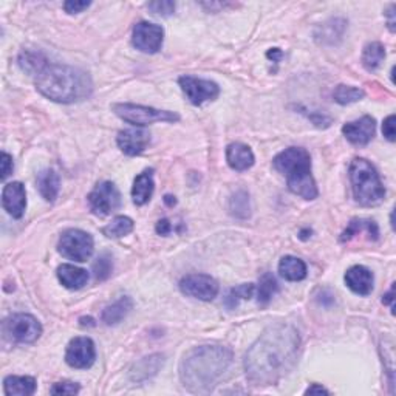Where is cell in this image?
I'll return each instance as SVG.
<instances>
[{"mask_svg":"<svg viewBox=\"0 0 396 396\" xmlns=\"http://www.w3.org/2000/svg\"><path fill=\"white\" fill-rule=\"evenodd\" d=\"M300 337L293 325L268 327L251 345L245 358L246 378L252 386H274L291 372L297 360Z\"/></svg>","mask_w":396,"mask_h":396,"instance_id":"obj_1","label":"cell"},{"mask_svg":"<svg viewBox=\"0 0 396 396\" xmlns=\"http://www.w3.org/2000/svg\"><path fill=\"white\" fill-rule=\"evenodd\" d=\"M232 364V351L223 345H201L188 351L180 364V379L190 393H208Z\"/></svg>","mask_w":396,"mask_h":396,"instance_id":"obj_2","label":"cell"},{"mask_svg":"<svg viewBox=\"0 0 396 396\" xmlns=\"http://www.w3.org/2000/svg\"><path fill=\"white\" fill-rule=\"evenodd\" d=\"M36 89L54 102L73 104L91 96L93 82L81 68L48 62L36 75Z\"/></svg>","mask_w":396,"mask_h":396,"instance_id":"obj_3","label":"cell"},{"mask_svg":"<svg viewBox=\"0 0 396 396\" xmlns=\"http://www.w3.org/2000/svg\"><path fill=\"white\" fill-rule=\"evenodd\" d=\"M273 166L287 178L288 189L305 200H314L319 195L311 174V157L303 147H288L275 155Z\"/></svg>","mask_w":396,"mask_h":396,"instance_id":"obj_4","label":"cell"},{"mask_svg":"<svg viewBox=\"0 0 396 396\" xmlns=\"http://www.w3.org/2000/svg\"><path fill=\"white\" fill-rule=\"evenodd\" d=\"M353 197L360 206H378L384 201L386 189L376 169L370 161L355 158L349 169Z\"/></svg>","mask_w":396,"mask_h":396,"instance_id":"obj_5","label":"cell"},{"mask_svg":"<svg viewBox=\"0 0 396 396\" xmlns=\"http://www.w3.org/2000/svg\"><path fill=\"white\" fill-rule=\"evenodd\" d=\"M115 115L132 125H148L153 123H176L180 121V115L175 112L158 110L147 105L119 102L112 105Z\"/></svg>","mask_w":396,"mask_h":396,"instance_id":"obj_6","label":"cell"},{"mask_svg":"<svg viewBox=\"0 0 396 396\" xmlns=\"http://www.w3.org/2000/svg\"><path fill=\"white\" fill-rule=\"evenodd\" d=\"M58 250L66 259L87 261L95 250V242L89 232L81 229H67L62 232Z\"/></svg>","mask_w":396,"mask_h":396,"instance_id":"obj_7","label":"cell"},{"mask_svg":"<svg viewBox=\"0 0 396 396\" xmlns=\"http://www.w3.org/2000/svg\"><path fill=\"white\" fill-rule=\"evenodd\" d=\"M3 333L19 344H33L42 335V325L31 314L19 313L3 321Z\"/></svg>","mask_w":396,"mask_h":396,"instance_id":"obj_8","label":"cell"},{"mask_svg":"<svg viewBox=\"0 0 396 396\" xmlns=\"http://www.w3.org/2000/svg\"><path fill=\"white\" fill-rule=\"evenodd\" d=\"M87 198L91 212L99 217L109 215L110 212L116 211L119 204H121V194H119L115 183L112 181L98 183Z\"/></svg>","mask_w":396,"mask_h":396,"instance_id":"obj_9","label":"cell"},{"mask_svg":"<svg viewBox=\"0 0 396 396\" xmlns=\"http://www.w3.org/2000/svg\"><path fill=\"white\" fill-rule=\"evenodd\" d=\"M181 90L194 105H201L208 101H214L220 95V87L209 79H201L195 76H181L178 79Z\"/></svg>","mask_w":396,"mask_h":396,"instance_id":"obj_10","label":"cell"},{"mask_svg":"<svg viewBox=\"0 0 396 396\" xmlns=\"http://www.w3.org/2000/svg\"><path fill=\"white\" fill-rule=\"evenodd\" d=\"M180 291L198 300H214L218 294V284L208 274H189L180 280Z\"/></svg>","mask_w":396,"mask_h":396,"instance_id":"obj_11","label":"cell"},{"mask_svg":"<svg viewBox=\"0 0 396 396\" xmlns=\"http://www.w3.org/2000/svg\"><path fill=\"white\" fill-rule=\"evenodd\" d=\"M96 349L90 337H75L70 341L66 351V363L73 369H90L95 364Z\"/></svg>","mask_w":396,"mask_h":396,"instance_id":"obj_12","label":"cell"},{"mask_svg":"<svg viewBox=\"0 0 396 396\" xmlns=\"http://www.w3.org/2000/svg\"><path fill=\"white\" fill-rule=\"evenodd\" d=\"M162 39H165V31L160 25L148 24V22H139L133 28L132 42L137 50L143 53H157L162 45Z\"/></svg>","mask_w":396,"mask_h":396,"instance_id":"obj_13","label":"cell"},{"mask_svg":"<svg viewBox=\"0 0 396 396\" xmlns=\"http://www.w3.org/2000/svg\"><path fill=\"white\" fill-rule=\"evenodd\" d=\"M374 132H376V121L369 115L359 118L356 121L346 123L342 127V133L346 141L358 147L369 144L374 137Z\"/></svg>","mask_w":396,"mask_h":396,"instance_id":"obj_14","label":"cell"},{"mask_svg":"<svg viewBox=\"0 0 396 396\" xmlns=\"http://www.w3.org/2000/svg\"><path fill=\"white\" fill-rule=\"evenodd\" d=\"M2 204L3 209L14 218L24 215L26 208V192L25 186L20 181H13L5 185L2 190Z\"/></svg>","mask_w":396,"mask_h":396,"instance_id":"obj_15","label":"cell"},{"mask_svg":"<svg viewBox=\"0 0 396 396\" xmlns=\"http://www.w3.org/2000/svg\"><path fill=\"white\" fill-rule=\"evenodd\" d=\"M116 143L123 153L129 157H137L146 151V147L151 143V135L143 129H127L118 133Z\"/></svg>","mask_w":396,"mask_h":396,"instance_id":"obj_16","label":"cell"},{"mask_svg":"<svg viewBox=\"0 0 396 396\" xmlns=\"http://www.w3.org/2000/svg\"><path fill=\"white\" fill-rule=\"evenodd\" d=\"M373 274L363 265L351 266L349 271L345 273V284L353 293L359 296H369L373 291Z\"/></svg>","mask_w":396,"mask_h":396,"instance_id":"obj_17","label":"cell"},{"mask_svg":"<svg viewBox=\"0 0 396 396\" xmlns=\"http://www.w3.org/2000/svg\"><path fill=\"white\" fill-rule=\"evenodd\" d=\"M226 161L231 169L237 172H243L254 166V153L250 146L243 143H232L226 147Z\"/></svg>","mask_w":396,"mask_h":396,"instance_id":"obj_18","label":"cell"},{"mask_svg":"<svg viewBox=\"0 0 396 396\" xmlns=\"http://www.w3.org/2000/svg\"><path fill=\"white\" fill-rule=\"evenodd\" d=\"M153 169H147V171L141 172L135 181H133V188H132V198L133 203L137 206H143L148 200L152 198L153 194Z\"/></svg>","mask_w":396,"mask_h":396,"instance_id":"obj_19","label":"cell"},{"mask_svg":"<svg viewBox=\"0 0 396 396\" xmlns=\"http://www.w3.org/2000/svg\"><path fill=\"white\" fill-rule=\"evenodd\" d=\"M58 279L68 289H81L89 282V273L75 265L63 264L58 268Z\"/></svg>","mask_w":396,"mask_h":396,"instance_id":"obj_20","label":"cell"},{"mask_svg":"<svg viewBox=\"0 0 396 396\" xmlns=\"http://www.w3.org/2000/svg\"><path fill=\"white\" fill-rule=\"evenodd\" d=\"M162 364H165V356L162 355H151L143 358L139 363L133 365V369L130 370V378L132 381H137V383L146 381L152 378L153 374H157Z\"/></svg>","mask_w":396,"mask_h":396,"instance_id":"obj_21","label":"cell"},{"mask_svg":"<svg viewBox=\"0 0 396 396\" xmlns=\"http://www.w3.org/2000/svg\"><path fill=\"white\" fill-rule=\"evenodd\" d=\"M345 26H346V22L344 19H330L328 22L317 26L314 38L317 42H321V44L333 45L336 44V42L342 39Z\"/></svg>","mask_w":396,"mask_h":396,"instance_id":"obj_22","label":"cell"},{"mask_svg":"<svg viewBox=\"0 0 396 396\" xmlns=\"http://www.w3.org/2000/svg\"><path fill=\"white\" fill-rule=\"evenodd\" d=\"M36 387V379L31 376H6L3 381L6 396H31Z\"/></svg>","mask_w":396,"mask_h":396,"instance_id":"obj_23","label":"cell"},{"mask_svg":"<svg viewBox=\"0 0 396 396\" xmlns=\"http://www.w3.org/2000/svg\"><path fill=\"white\" fill-rule=\"evenodd\" d=\"M279 273L288 282H300L307 277V265L299 257L285 256L279 264Z\"/></svg>","mask_w":396,"mask_h":396,"instance_id":"obj_24","label":"cell"},{"mask_svg":"<svg viewBox=\"0 0 396 396\" xmlns=\"http://www.w3.org/2000/svg\"><path fill=\"white\" fill-rule=\"evenodd\" d=\"M36 183L40 195L44 197L47 201L56 200V197H58L61 189V181H59V175L56 174L53 169H45V171L39 172Z\"/></svg>","mask_w":396,"mask_h":396,"instance_id":"obj_25","label":"cell"},{"mask_svg":"<svg viewBox=\"0 0 396 396\" xmlns=\"http://www.w3.org/2000/svg\"><path fill=\"white\" fill-rule=\"evenodd\" d=\"M133 308V300L129 296H123L115 303H112L102 311V322L105 325H116L125 319V316L130 313Z\"/></svg>","mask_w":396,"mask_h":396,"instance_id":"obj_26","label":"cell"},{"mask_svg":"<svg viewBox=\"0 0 396 396\" xmlns=\"http://www.w3.org/2000/svg\"><path fill=\"white\" fill-rule=\"evenodd\" d=\"M360 232H367L369 234L370 240H378L379 236V229H378V224L374 223L373 220H364V218H355V220H351L349 228H346L342 236H341V242H350V240L360 234Z\"/></svg>","mask_w":396,"mask_h":396,"instance_id":"obj_27","label":"cell"},{"mask_svg":"<svg viewBox=\"0 0 396 396\" xmlns=\"http://www.w3.org/2000/svg\"><path fill=\"white\" fill-rule=\"evenodd\" d=\"M19 67L24 70L25 73L36 76L42 68H44L48 61L42 53L39 52H31V50H24L22 53L19 54Z\"/></svg>","mask_w":396,"mask_h":396,"instance_id":"obj_28","label":"cell"},{"mask_svg":"<svg viewBox=\"0 0 396 396\" xmlns=\"http://www.w3.org/2000/svg\"><path fill=\"white\" fill-rule=\"evenodd\" d=\"M386 59V48L381 42H370L364 47L363 52V66L369 70V72H374L379 68L381 63Z\"/></svg>","mask_w":396,"mask_h":396,"instance_id":"obj_29","label":"cell"},{"mask_svg":"<svg viewBox=\"0 0 396 396\" xmlns=\"http://www.w3.org/2000/svg\"><path fill=\"white\" fill-rule=\"evenodd\" d=\"M135 228V223H133L132 218L125 217V215H118L113 218V220L102 228V234L109 238H121Z\"/></svg>","mask_w":396,"mask_h":396,"instance_id":"obj_30","label":"cell"},{"mask_svg":"<svg viewBox=\"0 0 396 396\" xmlns=\"http://www.w3.org/2000/svg\"><path fill=\"white\" fill-rule=\"evenodd\" d=\"M229 211L232 215L242 218V220L251 215V201L246 190L240 189L232 194V197L229 198Z\"/></svg>","mask_w":396,"mask_h":396,"instance_id":"obj_31","label":"cell"},{"mask_svg":"<svg viewBox=\"0 0 396 396\" xmlns=\"http://www.w3.org/2000/svg\"><path fill=\"white\" fill-rule=\"evenodd\" d=\"M365 96L364 90L363 89H358V87H351V86H337L333 90V99L341 105H346V104H353V102H358L360 101Z\"/></svg>","mask_w":396,"mask_h":396,"instance_id":"obj_32","label":"cell"},{"mask_svg":"<svg viewBox=\"0 0 396 396\" xmlns=\"http://www.w3.org/2000/svg\"><path fill=\"white\" fill-rule=\"evenodd\" d=\"M279 291V285L277 280H275L274 275L271 273H265L260 277V284H259V303L261 305H266L268 302L273 299V296Z\"/></svg>","mask_w":396,"mask_h":396,"instance_id":"obj_33","label":"cell"},{"mask_svg":"<svg viewBox=\"0 0 396 396\" xmlns=\"http://www.w3.org/2000/svg\"><path fill=\"white\" fill-rule=\"evenodd\" d=\"M254 291H256V287H254L252 284H243V285L232 288L228 293V296H226L224 305L229 310H234L238 305L240 300L251 299V297L254 296Z\"/></svg>","mask_w":396,"mask_h":396,"instance_id":"obj_34","label":"cell"},{"mask_svg":"<svg viewBox=\"0 0 396 396\" xmlns=\"http://www.w3.org/2000/svg\"><path fill=\"white\" fill-rule=\"evenodd\" d=\"M112 259L107 256V254H102L96 259V261L93 264V271H95V277L98 280H105L112 273Z\"/></svg>","mask_w":396,"mask_h":396,"instance_id":"obj_35","label":"cell"},{"mask_svg":"<svg viewBox=\"0 0 396 396\" xmlns=\"http://www.w3.org/2000/svg\"><path fill=\"white\" fill-rule=\"evenodd\" d=\"M147 8L152 11V14L155 16H162V17H169L172 16L175 11V3L171 2V0H158V2H148Z\"/></svg>","mask_w":396,"mask_h":396,"instance_id":"obj_36","label":"cell"},{"mask_svg":"<svg viewBox=\"0 0 396 396\" xmlns=\"http://www.w3.org/2000/svg\"><path fill=\"white\" fill-rule=\"evenodd\" d=\"M81 387L76 383H70V381H63V383H56L50 393L52 395H76L79 393Z\"/></svg>","mask_w":396,"mask_h":396,"instance_id":"obj_37","label":"cell"},{"mask_svg":"<svg viewBox=\"0 0 396 396\" xmlns=\"http://www.w3.org/2000/svg\"><path fill=\"white\" fill-rule=\"evenodd\" d=\"M91 3L90 2H77V0H68V2L63 3V10L68 14H77L82 13L84 10H87Z\"/></svg>","mask_w":396,"mask_h":396,"instance_id":"obj_38","label":"cell"},{"mask_svg":"<svg viewBox=\"0 0 396 396\" xmlns=\"http://www.w3.org/2000/svg\"><path fill=\"white\" fill-rule=\"evenodd\" d=\"M0 165H2V180H6L13 174V158L6 152H2V157H0Z\"/></svg>","mask_w":396,"mask_h":396,"instance_id":"obj_39","label":"cell"},{"mask_svg":"<svg viewBox=\"0 0 396 396\" xmlns=\"http://www.w3.org/2000/svg\"><path fill=\"white\" fill-rule=\"evenodd\" d=\"M383 133L384 137L393 143L395 141V115H390L386 118V121L383 124Z\"/></svg>","mask_w":396,"mask_h":396,"instance_id":"obj_40","label":"cell"},{"mask_svg":"<svg viewBox=\"0 0 396 396\" xmlns=\"http://www.w3.org/2000/svg\"><path fill=\"white\" fill-rule=\"evenodd\" d=\"M386 16H387L388 30H390L392 33H395V24H396V20H395V3H392L390 6H388Z\"/></svg>","mask_w":396,"mask_h":396,"instance_id":"obj_41","label":"cell"},{"mask_svg":"<svg viewBox=\"0 0 396 396\" xmlns=\"http://www.w3.org/2000/svg\"><path fill=\"white\" fill-rule=\"evenodd\" d=\"M171 231H172V224L169 223V220H166V218L157 223V232L160 236H167Z\"/></svg>","mask_w":396,"mask_h":396,"instance_id":"obj_42","label":"cell"},{"mask_svg":"<svg viewBox=\"0 0 396 396\" xmlns=\"http://www.w3.org/2000/svg\"><path fill=\"white\" fill-rule=\"evenodd\" d=\"M305 395H330V392L327 390V388L319 386V384H313V386H310L307 388Z\"/></svg>","mask_w":396,"mask_h":396,"instance_id":"obj_43","label":"cell"},{"mask_svg":"<svg viewBox=\"0 0 396 396\" xmlns=\"http://www.w3.org/2000/svg\"><path fill=\"white\" fill-rule=\"evenodd\" d=\"M383 302L386 303V305H390V307L393 308V288L390 289V291H388V294H386V296H384Z\"/></svg>","mask_w":396,"mask_h":396,"instance_id":"obj_44","label":"cell"},{"mask_svg":"<svg viewBox=\"0 0 396 396\" xmlns=\"http://www.w3.org/2000/svg\"><path fill=\"white\" fill-rule=\"evenodd\" d=\"M165 201L169 204V206H172V204H175V197H171V195H166L165 198Z\"/></svg>","mask_w":396,"mask_h":396,"instance_id":"obj_45","label":"cell"}]
</instances>
